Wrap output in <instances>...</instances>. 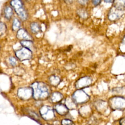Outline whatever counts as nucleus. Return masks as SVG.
I'll use <instances>...</instances> for the list:
<instances>
[{"label":"nucleus","instance_id":"nucleus-1","mask_svg":"<svg viewBox=\"0 0 125 125\" xmlns=\"http://www.w3.org/2000/svg\"><path fill=\"white\" fill-rule=\"evenodd\" d=\"M31 87L33 90V97L35 100H45L50 95L49 87L43 82H34L31 84Z\"/></svg>","mask_w":125,"mask_h":125},{"label":"nucleus","instance_id":"nucleus-2","mask_svg":"<svg viewBox=\"0 0 125 125\" xmlns=\"http://www.w3.org/2000/svg\"><path fill=\"white\" fill-rule=\"evenodd\" d=\"M108 106L112 110L124 111L125 110V98L120 96H113L109 98Z\"/></svg>","mask_w":125,"mask_h":125},{"label":"nucleus","instance_id":"nucleus-3","mask_svg":"<svg viewBox=\"0 0 125 125\" xmlns=\"http://www.w3.org/2000/svg\"><path fill=\"white\" fill-rule=\"evenodd\" d=\"M10 5L14 7L15 12L21 20L25 21L27 19L28 14L22 1L19 0H12L10 2Z\"/></svg>","mask_w":125,"mask_h":125},{"label":"nucleus","instance_id":"nucleus-4","mask_svg":"<svg viewBox=\"0 0 125 125\" xmlns=\"http://www.w3.org/2000/svg\"><path fill=\"white\" fill-rule=\"evenodd\" d=\"M90 99V96L82 89H77L72 95V100L76 104H85Z\"/></svg>","mask_w":125,"mask_h":125},{"label":"nucleus","instance_id":"nucleus-5","mask_svg":"<svg viewBox=\"0 0 125 125\" xmlns=\"http://www.w3.org/2000/svg\"><path fill=\"white\" fill-rule=\"evenodd\" d=\"M125 14V10L112 6L107 14V18L111 21H115L120 19Z\"/></svg>","mask_w":125,"mask_h":125},{"label":"nucleus","instance_id":"nucleus-6","mask_svg":"<svg viewBox=\"0 0 125 125\" xmlns=\"http://www.w3.org/2000/svg\"><path fill=\"white\" fill-rule=\"evenodd\" d=\"M15 55L19 60L22 61L30 60L32 58V52L29 49L22 47L15 51Z\"/></svg>","mask_w":125,"mask_h":125},{"label":"nucleus","instance_id":"nucleus-7","mask_svg":"<svg viewBox=\"0 0 125 125\" xmlns=\"http://www.w3.org/2000/svg\"><path fill=\"white\" fill-rule=\"evenodd\" d=\"M92 79L89 76L83 77L75 83V87L78 89H82L90 86L92 83Z\"/></svg>","mask_w":125,"mask_h":125},{"label":"nucleus","instance_id":"nucleus-8","mask_svg":"<svg viewBox=\"0 0 125 125\" xmlns=\"http://www.w3.org/2000/svg\"><path fill=\"white\" fill-rule=\"evenodd\" d=\"M17 93L18 96L22 100H27L31 96L33 97V90L31 87L21 88L19 89Z\"/></svg>","mask_w":125,"mask_h":125},{"label":"nucleus","instance_id":"nucleus-9","mask_svg":"<svg viewBox=\"0 0 125 125\" xmlns=\"http://www.w3.org/2000/svg\"><path fill=\"white\" fill-rule=\"evenodd\" d=\"M93 105L97 111L101 114H103L106 112L108 107L107 102L100 99H98L94 101Z\"/></svg>","mask_w":125,"mask_h":125},{"label":"nucleus","instance_id":"nucleus-10","mask_svg":"<svg viewBox=\"0 0 125 125\" xmlns=\"http://www.w3.org/2000/svg\"><path fill=\"white\" fill-rule=\"evenodd\" d=\"M40 113L42 116L46 120H50L54 116L53 109L48 106H43L40 109Z\"/></svg>","mask_w":125,"mask_h":125},{"label":"nucleus","instance_id":"nucleus-11","mask_svg":"<svg viewBox=\"0 0 125 125\" xmlns=\"http://www.w3.org/2000/svg\"><path fill=\"white\" fill-rule=\"evenodd\" d=\"M17 37L21 41H31L32 37L24 29H20L17 31Z\"/></svg>","mask_w":125,"mask_h":125},{"label":"nucleus","instance_id":"nucleus-12","mask_svg":"<svg viewBox=\"0 0 125 125\" xmlns=\"http://www.w3.org/2000/svg\"><path fill=\"white\" fill-rule=\"evenodd\" d=\"M55 109L57 112L62 115H63L67 114L68 112L69 109L66 106V105L62 104H57L55 106Z\"/></svg>","mask_w":125,"mask_h":125},{"label":"nucleus","instance_id":"nucleus-13","mask_svg":"<svg viewBox=\"0 0 125 125\" xmlns=\"http://www.w3.org/2000/svg\"><path fill=\"white\" fill-rule=\"evenodd\" d=\"M92 112L91 108L89 105H85L82 107L80 109V113L82 116L84 117L89 116Z\"/></svg>","mask_w":125,"mask_h":125},{"label":"nucleus","instance_id":"nucleus-14","mask_svg":"<svg viewBox=\"0 0 125 125\" xmlns=\"http://www.w3.org/2000/svg\"><path fill=\"white\" fill-rule=\"evenodd\" d=\"M51 100L53 103H58L62 101L63 98V96L61 93L58 92H55L52 93L51 96Z\"/></svg>","mask_w":125,"mask_h":125},{"label":"nucleus","instance_id":"nucleus-15","mask_svg":"<svg viewBox=\"0 0 125 125\" xmlns=\"http://www.w3.org/2000/svg\"><path fill=\"white\" fill-rule=\"evenodd\" d=\"M113 93H115V96H120L124 97L125 95V86L114 88L112 90Z\"/></svg>","mask_w":125,"mask_h":125},{"label":"nucleus","instance_id":"nucleus-16","mask_svg":"<svg viewBox=\"0 0 125 125\" xmlns=\"http://www.w3.org/2000/svg\"><path fill=\"white\" fill-rule=\"evenodd\" d=\"M20 42L23 47L26 48L31 51L34 50V46L33 45V43L31 41H21Z\"/></svg>","mask_w":125,"mask_h":125},{"label":"nucleus","instance_id":"nucleus-17","mask_svg":"<svg viewBox=\"0 0 125 125\" xmlns=\"http://www.w3.org/2000/svg\"><path fill=\"white\" fill-rule=\"evenodd\" d=\"M13 15V9L10 6H6L4 9V15L7 20H10Z\"/></svg>","mask_w":125,"mask_h":125},{"label":"nucleus","instance_id":"nucleus-18","mask_svg":"<svg viewBox=\"0 0 125 125\" xmlns=\"http://www.w3.org/2000/svg\"><path fill=\"white\" fill-rule=\"evenodd\" d=\"M112 5L118 9L125 10V0H114Z\"/></svg>","mask_w":125,"mask_h":125},{"label":"nucleus","instance_id":"nucleus-19","mask_svg":"<svg viewBox=\"0 0 125 125\" xmlns=\"http://www.w3.org/2000/svg\"><path fill=\"white\" fill-rule=\"evenodd\" d=\"M31 31L34 33H36L40 32L41 30L40 25L37 22H32L30 25Z\"/></svg>","mask_w":125,"mask_h":125},{"label":"nucleus","instance_id":"nucleus-20","mask_svg":"<svg viewBox=\"0 0 125 125\" xmlns=\"http://www.w3.org/2000/svg\"><path fill=\"white\" fill-rule=\"evenodd\" d=\"M78 16L82 19H86L88 17V14L87 11L83 8H80L77 12Z\"/></svg>","mask_w":125,"mask_h":125},{"label":"nucleus","instance_id":"nucleus-21","mask_svg":"<svg viewBox=\"0 0 125 125\" xmlns=\"http://www.w3.org/2000/svg\"><path fill=\"white\" fill-rule=\"evenodd\" d=\"M21 26V23L19 20L15 18L13 21L12 23V30L14 31H18L20 29Z\"/></svg>","mask_w":125,"mask_h":125},{"label":"nucleus","instance_id":"nucleus-22","mask_svg":"<svg viewBox=\"0 0 125 125\" xmlns=\"http://www.w3.org/2000/svg\"><path fill=\"white\" fill-rule=\"evenodd\" d=\"M49 79L50 83L54 86H57L60 83V78L55 76H52L49 78Z\"/></svg>","mask_w":125,"mask_h":125},{"label":"nucleus","instance_id":"nucleus-23","mask_svg":"<svg viewBox=\"0 0 125 125\" xmlns=\"http://www.w3.org/2000/svg\"><path fill=\"white\" fill-rule=\"evenodd\" d=\"M6 31V25L3 22H0V36L3 35Z\"/></svg>","mask_w":125,"mask_h":125},{"label":"nucleus","instance_id":"nucleus-24","mask_svg":"<svg viewBox=\"0 0 125 125\" xmlns=\"http://www.w3.org/2000/svg\"><path fill=\"white\" fill-rule=\"evenodd\" d=\"M9 61L10 62V64L13 66H15L17 64V60L15 58L13 57H10L9 59Z\"/></svg>","mask_w":125,"mask_h":125},{"label":"nucleus","instance_id":"nucleus-25","mask_svg":"<svg viewBox=\"0 0 125 125\" xmlns=\"http://www.w3.org/2000/svg\"><path fill=\"white\" fill-rule=\"evenodd\" d=\"M62 125H73V123L72 121L68 119H64L62 121Z\"/></svg>","mask_w":125,"mask_h":125},{"label":"nucleus","instance_id":"nucleus-26","mask_svg":"<svg viewBox=\"0 0 125 125\" xmlns=\"http://www.w3.org/2000/svg\"><path fill=\"white\" fill-rule=\"evenodd\" d=\"M102 2L101 0H92V4L95 5V6H97L100 4V3Z\"/></svg>","mask_w":125,"mask_h":125},{"label":"nucleus","instance_id":"nucleus-27","mask_svg":"<svg viewBox=\"0 0 125 125\" xmlns=\"http://www.w3.org/2000/svg\"><path fill=\"white\" fill-rule=\"evenodd\" d=\"M119 123L120 125H125V117L121 119Z\"/></svg>","mask_w":125,"mask_h":125},{"label":"nucleus","instance_id":"nucleus-28","mask_svg":"<svg viewBox=\"0 0 125 125\" xmlns=\"http://www.w3.org/2000/svg\"><path fill=\"white\" fill-rule=\"evenodd\" d=\"M88 2V0H79L78 1V2H79L82 5H85L87 2Z\"/></svg>","mask_w":125,"mask_h":125},{"label":"nucleus","instance_id":"nucleus-29","mask_svg":"<svg viewBox=\"0 0 125 125\" xmlns=\"http://www.w3.org/2000/svg\"><path fill=\"white\" fill-rule=\"evenodd\" d=\"M114 0H104V2H108V3H113Z\"/></svg>","mask_w":125,"mask_h":125},{"label":"nucleus","instance_id":"nucleus-30","mask_svg":"<svg viewBox=\"0 0 125 125\" xmlns=\"http://www.w3.org/2000/svg\"><path fill=\"white\" fill-rule=\"evenodd\" d=\"M123 42H124L125 43V38L123 40Z\"/></svg>","mask_w":125,"mask_h":125}]
</instances>
